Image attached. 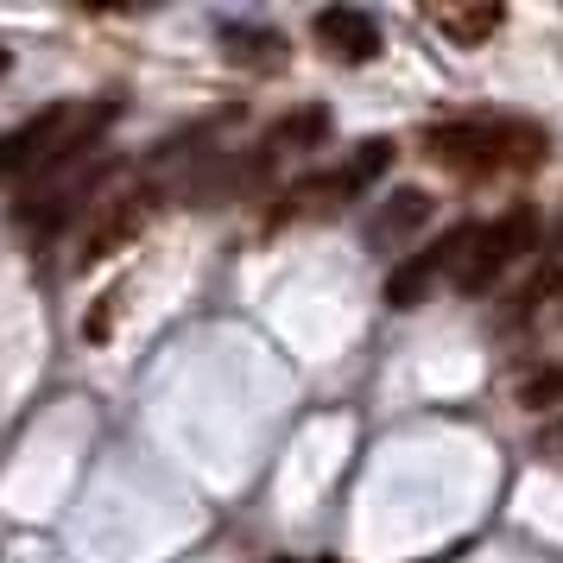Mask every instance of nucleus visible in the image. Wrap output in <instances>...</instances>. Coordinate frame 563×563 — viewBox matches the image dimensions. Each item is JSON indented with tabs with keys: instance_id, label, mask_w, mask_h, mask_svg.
Segmentation results:
<instances>
[{
	"instance_id": "obj_9",
	"label": "nucleus",
	"mask_w": 563,
	"mask_h": 563,
	"mask_svg": "<svg viewBox=\"0 0 563 563\" xmlns=\"http://www.w3.org/2000/svg\"><path fill=\"white\" fill-rule=\"evenodd\" d=\"M424 216H431V197H424V190H399V197H386L380 216H374V241H399V234H411Z\"/></svg>"
},
{
	"instance_id": "obj_6",
	"label": "nucleus",
	"mask_w": 563,
	"mask_h": 563,
	"mask_svg": "<svg viewBox=\"0 0 563 563\" xmlns=\"http://www.w3.org/2000/svg\"><path fill=\"white\" fill-rule=\"evenodd\" d=\"M146 216H153V190H133V197H114L108 203V216L89 229V241H82V254H77V266L89 273L96 260H108V254H121L133 234L146 229Z\"/></svg>"
},
{
	"instance_id": "obj_1",
	"label": "nucleus",
	"mask_w": 563,
	"mask_h": 563,
	"mask_svg": "<svg viewBox=\"0 0 563 563\" xmlns=\"http://www.w3.org/2000/svg\"><path fill=\"white\" fill-rule=\"evenodd\" d=\"M121 102H57L45 114H32L26 128L0 133V178H32L45 184L57 172H70L96 153V140L114 128Z\"/></svg>"
},
{
	"instance_id": "obj_2",
	"label": "nucleus",
	"mask_w": 563,
	"mask_h": 563,
	"mask_svg": "<svg viewBox=\"0 0 563 563\" xmlns=\"http://www.w3.org/2000/svg\"><path fill=\"white\" fill-rule=\"evenodd\" d=\"M424 153L456 178H500V172H532L544 158V133L512 114H468V121H437L424 133Z\"/></svg>"
},
{
	"instance_id": "obj_10",
	"label": "nucleus",
	"mask_w": 563,
	"mask_h": 563,
	"mask_svg": "<svg viewBox=\"0 0 563 563\" xmlns=\"http://www.w3.org/2000/svg\"><path fill=\"white\" fill-rule=\"evenodd\" d=\"M229 57L241 64V70H279L285 38L279 32H229Z\"/></svg>"
},
{
	"instance_id": "obj_5",
	"label": "nucleus",
	"mask_w": 563,
	"mask_h": 563,
	"mask_svg": "<svg viewBox=\"0 0 563 563\" xmlns=\"http://www.w3.org/2000/svg\"><path fill=\"white\" fill-rule=\"evenodd\" d=\"M317 45L335 57V64H374L380 57V26H374V13H361V7H323L317 20Z\"/></svg>"
},
{
	"instance_id": "obj_3",
	"label": "nucleus",
	"mask_w": 563,
	"mask_h": 563,
	"mask_svg": "<svg viewBox=\"0 0 563 563\" xmlns=\"http://www.w3.org/2000/svg\"><path fill=\"white\" fill-rule=\"evenodd\" d=\"M532 241H538V209L532 203H519L507 209L500 222H487V229H475V241L462 247V266H456V291H487V285L507 273L519 254H532Z\"/></svg>"
},
{
	"instance_id": "obj_11",
	"label": "nucleus",
	"mask_w": 563,
	"mask_h": 563,
	"mask_svg": "<svg viewBox=\"0 0 563 563\" xmlns=\"http://www.w3.org/2000/svg\"><path fill=\"white\" fill-rule=\"evenodd\" d=\"M519 399H526V406H558L563 399V367H544L538 380H526L519 386Z\"/></svg>"
},
{
	"instance_id": "obj_4",
	"label": "nucleus",
	"mask_w": 563,
	"mask_h": 563,
	"mask_svg": "<svg viewBox=\"0 0 563 563\" xmlns=\"http://www.w3.org/2000/svg\"><path fill=\"white\" fill-rule=\"evenodd\" d=\"M468 241H475V222H462V229H450L443 241H431L424 254H411L406 266H393V279H386V305H393V310L424 305L437 279H456L462 247H468Z\"/></svg>"
},
{
	"instance_id": "obj_7",
	"label": "nucleus",
	"mask_w": 563,
	"mask_h": 563,
	"mask_svg": "<svg viewBox=\"0 0 563 563\" xmlns=\"http://www.w3.org/2000/svg\"><path fill=\"white\" fill-rule=\"evenodd\" d=\"M431 20L450 32L456 45H487L494 32L507 26V7H494V0H475V7H431Z\"/></svg>"
},
{
	"instance_id": "obj_8",
	"label": "nucleus",
	"mask_w": 563,
	"mask_h": 563,
	"mask_svg": "<svg viewBox=\"0 0 563 563\" xmlns=\"http://www.w3.org/2000/svg\"><path fill=\"white\" fill-rule=\"evenodd\" d=\"M323 133H330V108H291L266 133V153H305V146H323Z\"/></svg>"
},
{
	"instance_id": "obj_12",
	"label": "nucleus",
	"mask_w": 563,
	"mask_h": 563,
	"mask_svg": "<svg viewBox=\"0 0 563 563\" xmlns=\"http://www.w3.org/2000/svg\"><path fill=\"white\" fill-rule=\"evenodd\" d=\"M7 64H13V57H7V45H0V77H7Z\"/></svg>"
}]
</instances>
